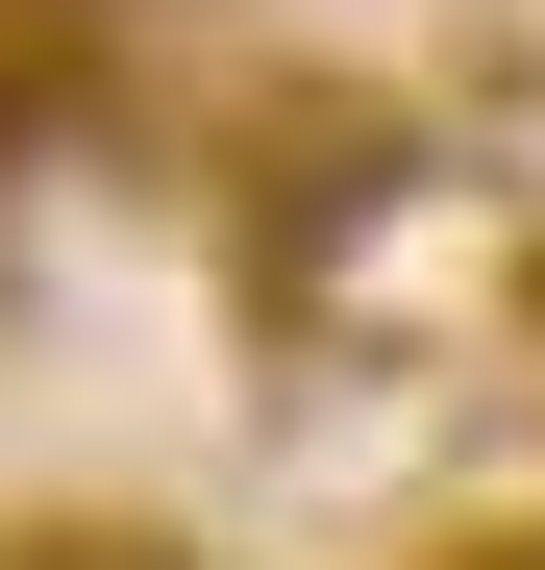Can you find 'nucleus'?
Here are the masks:
<instances>
[{"label": "nucleus", "instance_id": "nucleus-1", "mask_svg": "<svg viewBox=\"0 0 545 570\" xmlns=\"http://www.w3.org/2000/svg\"><path fill=\"white\" fill-rule=\"evenodd\" d=\"M0 570H174V546H100V521H50V546H0Z\"/></svg>", "mask_w": 545, "mask_h": 570}]
</instances>
